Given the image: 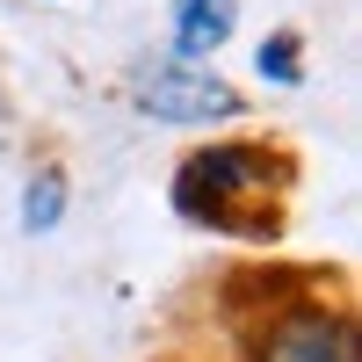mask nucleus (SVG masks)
Returning a JSON list of instances; mask_svg holds the SVG:
<instances>
[{
    "instance_id": "obj_1",
    "label": "nucleus",
    "mask_w": 362,
    "mask_h": 362,
    "mask_svg": "<svg viewBox=\"0 0 362 362\" xmlns=\"http://www.w3.org/2000/svg\"><path fill=\"white\" fill-rule=\"evenodd\" d=\"M290 189H297V153L283 138H210V145H196V153L174 167L167 203H174V218L196 225V232L276 247Z\"/></svg>"
},
{
    "instance_id": "obj_2",
    "label": "nucleus",
    "mask_w": 362,
    "mask_h": 362,
    "mask_svg": "<svg viewBox=\"0 0 362 362\" xmlns=\"http://www.w3.org/2000/svg\"><path fill=\"white\" fill-rule=\"evenodd\" d=\"M232 362H362L355 305L326 283L276 290L232 326Z\"/></svg>"
},
{
    "instance_id": "obj_3",
    "label": "nucleus",
    "mask_w": 362,
    "mask_h": 362,
    "mask_svg": "<svg viewBox=\"0 0 362 362\" xmlns=\"http://www.w3.org/2000/svg\"><path fill=\"white\" fill-rule=\"evenodd\" d=\"M124 102L145 124H181V131H225L247 116V95L218 66H181V58H138L124 73Z\"/></svg>"
},
{
    "instance_id": "obj_4",
    "label": "nucleus",
    "mask_w": 362,
    "mask_h": 362,
    "mask_svg": "<svg viewBox=\"0 0 362 362\" xmlns=\"http://www.w3.org/2000/svg\"><path fill=\"white\" fill-rule=\"evenodd\" d=\"M239 29V0H167V37L181 66H203V58H218Z\"/></svg>"
},
{
    "instance_id": "obj_5",
    "label": "nucleus",
    "mask_w": 362,
    "mask_h": 362,
    "mask_svg": "<svg viewBox=\"0 0 362 362\" xmlns=\"http://www.w3.org/2000/svg\"><path fill=\"white\" fill-rule=\"evenodd\" d=\"M66 203H73V189H66V167H37L22 181V232H58L66 225Z\"/></svg>"
},
{
    "instance_id": "obj_6",
    "label": "nucleus",
    "mask_w": 362,
    "mask_h": 362,
    "mask_svg": "<svg viewBox=\"0 0 362 362\" xmlns=\"http://www.w3.org/2000/svg\"><path fill=\"white\" fill-rule=\"evenodd\" d=\"M254 73L268 87H297L305 80V37H297V29H268L261 51H254Z\"/></svg>"
},
{
    "instance_id": "obj_7",
    "label": "nucleus",
    "mask_w": 362,
    "mask_h": 362,
    "mask_svg": "<svg viewBox=\"0 0 362 362\" xmlns=\"http://www.w3.org/2000/svg\"><path fill=\"white\" fill-rule=\"evenodd\" d=\"M160 362H196V355H160Z\"/></svg>"
}]
</instances>
